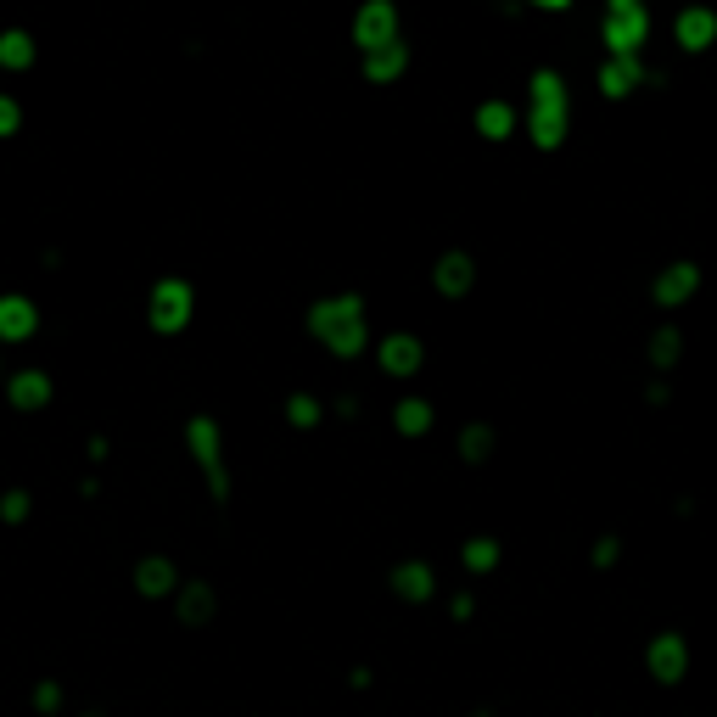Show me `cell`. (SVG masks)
<instances>
[{"mask_svg": "<svg viewBox=\"0 0 717 717\" xmlns=\"http://www.w3.org/2000/svg\"><path fill=\"white\" fill-rule=\"evenodd\" d=\"M309 325H314V337L331 353H342V359H353V353L365 348V303H359V297H331V303H320V309L309 314Z\"/></svg>", "mask_w": 717, "mask_h": 717, "instance_id": "6da1fadb", "label": "cell"}, {"mask_svg": "<svg viewBox=\"0 0 717 717\" xmlns=\"http://www.w3.org/2000/svg\"><path fill=\"white\" fill-rule=\"evenodd\" d=\"M533 141L544 146V152H555V146L566 141V85L561 73H533Z\"/></svg>", "mask_w": 717, "mask_h": 717, "instance_id": "7a4b0ae2", "label": "cell"}, {"mask_svg": "<svg viewBox=\"0 0 717 717\" xmlns=\"http://www.w3.org/2000/svg\"><path fill=\"white\" fill-rule=\"evenodd\" d=\"M605 45H611V57H639V45L650 40V12L645 0H611L605 6Z\"/></svg>", "mask_w": 717, "mask_h": 717, "instance_id": "3957f363", "label": "cell"}, {"mask_svg": "<svg viewBox=\"0 0 717 717\" xmlns=\"http://www.w3.org/2000/svg\"><path fill=\"white\" fill-rule=\"evenodd\" d=\"M353 40L365 45H387V40H398V12H393V0H365L359 6V17H353Z\"/></svg>", "mask_w": 717, "mask_h": 717, "instance_id": "277c9868", "label": "cell"}, {"mask_svg": "<svg viewBox=\"0 0 717 717\" xmlns=\"http://www.w3.org/2000/svg\"><path fill=\"white\" fill-rule=\"evenodd\" d=\"M152 325L157 331H185L191 325V286L185 281H163L152 292Z\"/></svg>", "mask_w": 717, "mask_h": 717, "instance_id": "5b68a950", "label": "cell"}, {"mask_svg": "<svg viewBox=\"0 0 717 717\" xmlns=\"http://www.w3.org/2000/svg\"><path fill=\"white\" fill-rule=\"evenodd\" d=\"M684 673H689V645L678 633H661L656 645H650V678L656 684H678Z\"/></svg>", "mask_w": 717, "mask_h": 717, "instance_id": "8992f818", "label": "cell"}, {"mask_svg": "<svg viewBox=\"0 0 717 717\" xmlns=\"http://www.w3.org/2000/svg\"><path fill=\"white\" fill-rule=\"evenodd\" d=\"M191 454L208 465L213 499H225V493H230V477H225V465H219V432H213V421H191Z\"/></svg>", "mask_w": 717, "mask_h": 717, "instance_id": "52a82bcc", "label": "cell"}, {"mask_svg": "<svg viewBox=\"0 0 717 717\" xmlns=\"http://www.w3.org/2000/svg\"><path fill=\"white\" fill-rule=\"evenodd\" d=\"M673 29H678V45H684V51H706V45H717V12L712 6H684Z\"/></svg>", "mask_w": 717, "mask_h": 717, "instance_id": "ba28073f", "label": "cell"}, {"mask_svg": "<svg viewBox=\"0 0 717 717\" xmlns=\"http://www.w3.org/2000/svg\"><path fill=\"white\" fill-rule=\"evenodd\" d=\"M695 286H701V269H695V264L661 269V275H656V303H661V309H678V303L695 297Z\"/></svg>", "mask_w": 717, "mask_h": 717, "instance_id": "9c48e42d", "label": "cell"}, {"mask_svg": "<svg viewBox=\"0 0 717 717\" xmlns=\"http://www.w3.org/2000/svg\"><path fill=\"white\" fill-rule=\"evenodd\" d=\"M645 79L656 85V73L639 68V57H611V62L600 68V90H605V96H628V90H639Z\"/></svg>", "mask_w": 717, "mask_h": 717, "instance_id": "30bf717a", "label": "cell"}, {"mask_svg": "<svg viewBox=\"0 0 717 717\" xmlns=\"http://www.w3.org/2000/svg\"><path fill=\"white\" fill-rule=\"evenodd\" d=\"M404 68H409V51H404V40H387V45H370V51H365V73L376 79V85L398 79Z\"/></svg>", "mask_w": 717, "mask_h": 717, "instance_id": "8fae6325", "label": "cell"}, {"mask_svg": "<svg viewBox=\"0 0 717 717\" xmlns=\"http://www.w3.org/2000/svg\"><path fill=\"white\" fill-rule=\"evenodd\" d=\"M381 370H387V376H415V370H421V342L415 337H387L381 342Z\"/></svg>", "mask_w": 717, "mask_h": 717, "instance_id": "7c38bea8", "label": "cell"}, {"mask_svg": "<svg viewBox=\"0 0 717 717\" xmlns=\"http://www.w3.org/2000/svg\"><path fill=\"white\" fill-rule=\"evenodd\" d=\"M471 281H477V269H471V258L465 253H449L443 264H437V292L460 297V292H471Z\"/></svg>", "mask_w": 717, "mask_h": 717, "instance_id": "4fadbf2b", "label": "cell"}, {"mask_svg": "<svg viewBox=\"0 0 717 717\" xmlns=\"http://www.w3.org/2000/svg\"><path fill=\"white\" fill-rule=\"evenodd\" d=\"M135 583H141V594H169L180 577H174V566L163 561V555H152V561L135 566Z\"/></svg>", "mask_w": 717, "mask_h": 717, "instance_id": "5bb4252c", "label": "cell"}, {"mask_svg": "<svg viewBox=\"0 0 717 717\" xmlns=\"http://www.w3.org/2000/svg\"><path fill=\"white\" fill-rule=\"evenodd\" d=\"M29 331H34V309L23 297H6L0 303V337H29Z\"/></svg>", "mask_w": 717, "mask_h": 717, "instance_id": "9a60e30c", "label": "cell"}, {"mask_svg": "<svg viewBox=\"0 0 717 717\" xmlns=\"http://www.w3.org/2000/svg\"><path fill=\"white\" fill-rule=\"evenodd\" d=\"M477 129L488 141H505L510 129H516V113H510L505 101H488V107H477Z\"/></svg>", "mask_w": 717, "mask_h": 717, "instance_id": "2e32d148", "label": "cell"}, {"mask_svg": "<svg viewBox=\"0 0 717 717\" xmlns=\"http://www.w3.org/2000/svg\"><path fill=\"white\" fill-rule=\"evenodd\" d=\"M393 589L404 594V600H426V594H432V572H426L421 561H409L393 572Z\"/></svg>", "mask_w": 717, "mask_h": 717, "instance_id": "e0dca14e", "label": "cell"}, {"mask_svg": "<svg viewBox=\"0 0 717 717\" xmlns=\"http://www.w3.org/2000/svg\"><path fill=\"white\" fill-rule=\"evenodd\" d=\"M180 617L185 622H208L213 617V589L208 583H185L180 589Z\"/></svg>", "mask_w": 717, "mask_h": 717, "instance_id": "ac0fdd59", "label": "cell"}, {"mask_svg": "<svg viewBox=\"0 0 717 717\" xmlns=\"http://www.w3.org/2000/svg\"><path fill=\"white\" fill-rule=\"evenodd\" d=\"M678 353H684V337H678L673 325H661L656 337H650V365H656V370H673Z\"/></svg>", "mask_w": 717, "mask_h": 717, "instance_id": "d6986e66", "label": "cell"}, {"mask_svg": "<svg viewBox=\"0 0 717 717\" xmlns=\"http://www.w3.org/2000/svg\"><path fill=\"white\" fill-rule=\"evenodd\" d=\"M398 432H409V437H421L426 426H432V404H426V398H404V404H398Z\"/></svg>", "mask_w": 717, "mask_h": 717, "instance_id": "ffe728a7", "label": "cell"}, {"mask_svg": "<svg viewBox=\"0 0 717 717\" xmlns=\"http://www.w3.org/2000/svg\"><path fill=\"white\" fill-rule=\"evenodd\" d=\"M12 398H17L23 409H34V404H45V398H51V381H45V376H17V381H12Z\"/></svg>", "mask_w": 717, "mask_h": 717, "instance_id": "44dd1931", "label": "cell"}, {"mask_svg": "<svg viewBox=\"0 0 717 717\" xmlns=\"http://www.w3.org/2000/svg\"><path fill=\"white\" fill-rule=\"evenodd\" d=\"M465 566H471V572H493V566H499V544H493V538H471V544H465Z\"/></svg>", "mask_w": 717, "mask_h": 717, "instance_id": "7402d4cb", "label": "cell"}, {"mask_svg": "<svg viewBox=\"0 0 717 717\" xmlns=\"http://www.w3.org/2000/svg\"><path fill=\"white\" fill-rule=\"evenodd\" d=\"M460 454H465V460H488V454H493V432H488V426H471V432L460 437Z\"/></svg>", "mask_w": 717, "mask_h": 717, "instance_id": "603a6c76", "label": "cell"}, {"mask_svg": "<svg viewBox=\"0 0 717 717\" xmlns=\"http://www.w3.org/2000/svg\"><path fill=\"white\" fill-rule=\"evenodd\" d=\"M0 62L23 68V62H29V40H23V34H6V40H0Z\"/></svg>", "mask_w": 717, "mask_h": 717, "instance_id": "cb8c5ba5", "label": "cell"}, {"mask_svg": "<svg viewBox=\"0 0 717 717\" xmlns=\"http://www.w3.org/2000/svg\"><path fill=\"white\" fill-rule=\"evenodd\" d=\"M286 415H292V426H314V421H320V404H314V398H292Z\"/></svg>", "mask_w": 717, "mask_h": 717, "instance_id": "d4e9b609", "label": "cell"}, {"mask_svg": "<svg viewBox=\"0 0 717 717\" xmlns=\"http://www.w3.org/2000/svg\"><path fill=\"white\" fill-rule=\"evenodd\" d=\"M0 135H17V107L0 96Z\"/></svg>", "mask_w": 717, "mask_h": 717, "instance_id": "484cf974", "label": "cell"}, {"mask_svg": "<svg viewBox=\"0 0 717 717\" xmlns=\"http://www.w3.org/2000/svg\"><path fill=\"white\" fill-rule=\"evenodd\" d=\"M594 561H600V566L617 561V538H600V544H594Z\"/></svg>", "mask_w": 717, "mask_h": 717, "instance_id": "4316f807", "label": "cell"}, {"mask_svg": "<svg viewBox=\"0 0 717 717\" xmlns=\"http://www.w3.org/2000/svg\"><path fill=\"white\" fill-rule=\"evenodd\" d=\"M533 6H549V12H561V6H572V0H533Z\"/></svg>", "mask_w": 717, "mask_h": 717, "instance_id": "83f0119b", "label": "cell"}]
</instances>
